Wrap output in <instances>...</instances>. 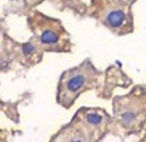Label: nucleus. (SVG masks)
<instances>
[{"instance_id": "nucleus-5", "label": "nucleus", "mask_w": 146, "mask_h": 142, "mask_svg": "<svg viewBox=\"0 0 146 142\" xmlns=\"http://www.w3.org/2000/svg\"><path fill=\"white\" fill-rule=\"evenodd\" d=\"M102 119H103L102 115H99L97 113H89V114L86 115V121H87L90 125H94V126H97V125L101 123Z\"/></svg>"}, {"instance_id": "nucleus-2", "label": "nucleus", "mask_w": 146, "mask_h": 142, "mask_svg": "<svg viewBox=\"0 0 146 142\" xmlns=\"http://www.w3.org/2000/svg\"><path fill=\"white\" fill-rule=\"evenodd\" d=\"M84 83H86V76L82 75V74H76V75H72L66 82V87L70 93L75 94L83 87Z\"/></svg>"}, {"instance_id": "nucleus-1", "label": "nucleus", "mask_w": 146, "mask_h": 142, "mask_svg": "<svg viewBox=\"0 0 146 142\" xmlns=\"http://www.w3.org/2000/svg\"><path fill=\"white\" fill-rule=\"evenodd\" d=\"M125 20H126V15L121 9H114V11L109 12V15H107V18H106L107 26H110L111 28L121 27L125 23Z\"/></svg>"}, {"instance_id": "nucleus-3", "label": "nucleus", "mask_w": 146, "mask_h": 142, "mask_svg": "<svg viewBox=\"0 0 146 142\" xmlns=\"http://www.w3.org/2000/svg\"><path fill=\"white\" fill-rule=\"evenodd\" d=\"M59 38L52 30H46V31L42 32L40 35V43L46 46H51V44H56Z\"/></svg>"}, {"instance_id": "nucleus-6", "label": "nucleus", "mask_w": 146, "mask_h": 142, "mask_svg": "<svg viewBox=\"0 0 146 142\" xmlns=\"http://www.w3.org/2000/svg\"><path fill=\"white\" fill-rule=\"evenodd\" d=\"M22 51L26 54V55H30V54H32L35 51V47H34V44H31V43H26V44L22 46Z\"/></svg>"}, {"instance_id": "nucleus-4", "label": "nucleus", "mask_w": 146, "mask_h": 142, "mask_svg": "<svg viewBox=\"0 0 146 142\" xmlns=\"http://www.w3.org/2000/svg\"><path fill=\"white\" fill-rule=\"evenodd\" d=\"M135 121V113L133 111H126L122 114L121 117V122L123 126H130V125H133V122Z\"/></svg>"}]
</instances>
